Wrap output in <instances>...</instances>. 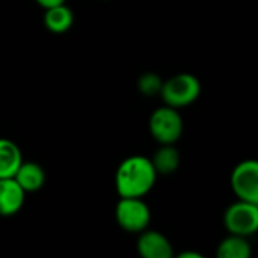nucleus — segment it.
Returning a JSON list of instances; mask_svg holds the SVG:
<instances>
[{
	"label": "nucleus",
	"instance_id": "nucleus-1",
	"mask_svg": "<svg viewBox=\"0 0 258 258\" xmlns=\"http://www.w3.org/2000/svg\"><path fill=\"white\" fill-rule=\"evenodd\" d=\"M157 172L151 159L130 156L124 159L115 172V187L119 198H144L154 187Z\"/></svg>",
	"mask_w": 258,
	"mask_h": 258
},
{
	"label": "nucleus",
	"instance_id": "nucleus-2",
	"mask_svg": "<svg viewBox=\"0 0 258 258\" xmlns=\"http://www.w3.org/2000/svg\"><path fill=\"white\" fill-rule=\"evenodd\" d=\"M201 94V83L197 76L189 73H180L162 83L160 95L166 106L181 109L190 106L198 100Z\"/></svg>",
	"mask_w": 258,
	"mask_h": 258
},
{
	"label": "nucleus",
	"instance_id": "nucleus-3",
	"mask_svg": "<svg viewBox=\"0 0 258 258\" xmlns=\"http://www.w3.org/2000/svg\"><path fill=\"white\" fill-rule=\"evenodd\" d=\"M183 118L178 113V109L171 106H162L156 109L148 122L151 136L160 145H174L183 135Z\"/></svg>",
	"mask_w": 258,
	"mask_h": 258
},
{
	"label": "nucleus",
	"instance_id": "nucleus-4",
	"mask_svg": "<svg viewBox=\"0 0 258 258\" xmlns=\"http://www.w3.org/2000/svg\"><path fill=\"white\" fill-rule=\"evenodd\" d=\"M118 225L127 233H142L151 221V210L142 198H121L115 207Z\"/></svg>",
	"mask_w": 258,
	"mask_h": 258
},
{
	"label": "nucleus",
	"instance_id": "nucleus-5",
	"mask_svg": "<svg viewBox=\"0 0 258 258\" xmlns=\"http://www.w3.org/2000/svg\"><path fill=\"white\" fill-rule=\"evenodd\" d=\"M224 225L230 234L252 236L258 230V204L237 200L225 210Z\"/></svg>",
	"mask_w": 258,
	"mask_h": 258
},
{
	"label": "nucleus",
	"instance_id": "nucleus-6",
	"mask_svg": "<svg viewBox=\"0 0 258 258\" xmlns=\"http://www.w3.org/2000/svg\"><path fill=\"white\" fill-rule=\"evenodd\" d=\"M231 189L237 200L258 204V162L248 159L240 162L231 172Z\"/></svg>",
	"mask_w": 258,
	"mask_h": 258
},
{
	"label": "nucleus",
	"instance_id": "nucleus-7",
	"mask_svg": "<svg viewBox=\"0 0 258 258\" xmlns=\"http://www.w3.org/2000/svg\"><path fill=\"white\" fill-rule=\"evenodd\" d=\"M136 249L144 258H171L174 254L172 245L168 237L159 231L148 228L139 233Z\"/></svg>",
	"mask_w": 258,
	"mask_h": 258
},
{
	"label": "nucleus",
	"instance_id": "nucleus-8",
	"mask_svg": "<svg viewBox=\"0 0 258 258\" xmlns=\"http://www.w3.org/2000/svg\"><path fill=\"white\" fill-rule=\"evenodd\" d=\"M24 200L26 192L14 177L0 178V216L9 218L17 215L24 206Z\"/></svg>",
	"mask_w": 258,
	"mask_h": 258
},
{
	"label": "nucleus",
	"instance_id": "nucleus-9",
	"mask_svg": "<svg viewBox=\"0 0 258 258\" xmlns=\"http://www.w3.org/2000/svg\"><path fill=\"white\" fill-rule=\"evenodd\" d=\"M14 178L26 194H32V192H38L44 186L45 172H44V168L41 165H38L36 162H24L23 160L21 165L18 166Z\"/></svg>",
	"mask_w": 258,
	"mask_h": 258
},
{
	"label": "nucleus",
	"instance_id": "nucleus-10",
	"mask_svg": "<svg viewBox=\"0 0 258 258\" xmlns=\"http://www.w3.org/2000/svg\"><path fill=\"white\" fill-rule=\"evenodd\" d=\"M73 24H74V14L65 3L47 8L44 12V26L51 33L56 35L65 33L71 29Z\"/></svg>",
	"mask_w": 258,
	"mask_h": 258
},
{
	"label": "nucleus",
	"instance_id": "nucleus-11",
	"mask_svg": "<svg viewBox=\"0 0 258 258\" xmlns=\"http://www.w3.org/2000/svg\"><path fill=\"white\" fill-rule=\"evenodd\" d=\"M21 162L23 154L20 147L8 138H0V178L14 177Z\"/></svg>",
	"mask_w": 258,
	"mask_h": 258
},
{
	"label": "nucleus",
	"instance_id": "nucleus-12",
	"mask_svg": "<svg viewBox=\"0 0 258 258\" xmlns=\"http://www.w3.org/2000/svg\"><path fill=\"white\" fill-rule=\"evenodd\" d=\"M252 249L248 237L230 234L219 243L216 255L218 258H249Z\"/></svg>",
	"mask_w": 258,
	"mask_h": 258
},
{
	"label": "nucleus",
	"instance_id": "nucleus-13",
	"mask_svg": "<svg viewBox=\"0 0 258 258\" xmlns=\"http://www.w3.org/2000/svg\"><path fill=\"white\" fill-rule=\"evenodd\" d=\"M151 163L157 175H169L177 171L180 165V154L174 145H160V148L154 153Z\"/></svg>",
	"mask_w": 258,
	"mask_h": 258
},
{
	"label": "nucleus",
	"instance_id": "nucleus-14",
	"mask_svg": "<svg viewBox=\"0 0 258 258\" xmlns=\"http://www.w3.org/2000/svg\"><path fill=\"white\" fill-rule=\"evenodd\" d=\"M162 83H163V80L160 79V76H157L154 73H145L138 80V89L144 95H157V94H160Z\"/></svg>",
	"mask_w": 258,
	"mask_h": 258
},
{
	"label": "nucleus",
	"instance_id": "nucleus-15",
	"mask_svg": "<svg viewBox=\"0 0 258 258\" xmlns=\"http://www.w3.org/2000/svg\"><path fill=\"white\" fill-rule=\"evenodd\" d=\"M41 8L47 9V8H51V6H57V5H62L65 3V0H35Z\"/></svg>",
	"mask_w": 258,
	"mask_h": 258
},
{
	"label": "nucleus",
	"instance_id": "nucleus-16",
	"mask_svg": "<svg viewBox=\"0 0 258 258\" xmlns=\"http://www.w3.org/2000/svg\"><path fill=\"white\" fill-rule=\"evenodd\" d=\"M203 255L198 254V252H181L178 258H201Z\"/></svg>",
	"mask_w": 258,
	"mask_h": 258
}]
</instances>
